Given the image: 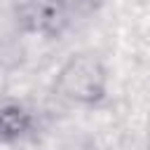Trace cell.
I'll return each mask as SVG.
<instances>
[{"label":"cell","instance_id":"2","mask_svg":"<svg viewBox=\"0 0 150 150\" xmlns=\"http://www.w3.org/2000/svg\"><path fill=\"white\" fill-rule=\"evenodd\" d=\"M16 26L38 38H59L68 26L66 0H14L12 5Z\"/></svg>","mask_w":150,"mask_h":150},{"label":"cell","instance_id":"3","mask_svg":"<svg viewBox=\"0 0 150 150\" xmlns=\"http://www.w3.org/2000/svg\"><path fill=\"white\" fill-rule=\"evenodd\" d=\"M35 117L21 103H5L0 105V143L12 145L33 134Z\"/></svg>","mask_w":150,"mask_h":150},{"label":"cell","instance_id":"1","mask_svg":"<svg viewBox=\"0 0 150 150\" xmlns=\"http://www.w3.org/2000/svg\"><path fill=\"white\" fill-rule=\"evenodd\" d=\"M108 84L110 77L105 63L89 52L70 54L56 73V91L66 101L84 108L103 103L108 96Z\"/></svg>","mask_w":150,"mask_h":150}]
</instances>
